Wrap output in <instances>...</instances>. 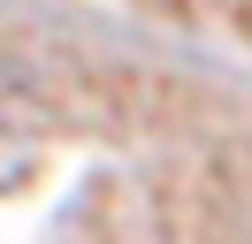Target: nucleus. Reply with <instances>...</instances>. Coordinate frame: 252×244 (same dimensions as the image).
I'll return each instance as SVG.
<instances>
[]
</instances>
